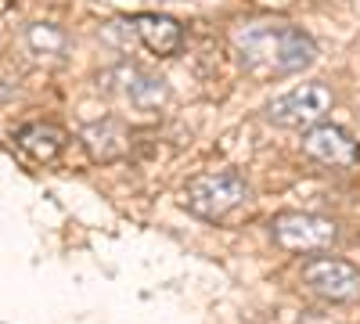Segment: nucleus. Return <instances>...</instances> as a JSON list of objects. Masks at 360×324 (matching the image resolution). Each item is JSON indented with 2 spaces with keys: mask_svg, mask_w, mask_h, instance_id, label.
Here are the masks:
<instances>
[{
  "mask_svg": "<svg viewBox=\"0 0 360 324\" xmlns=\"http://www.w3.org/2000/svg\"><path fill=\"white\" fill-rule=\"evenodd\" d=\"M234 47L252 76H292L317 62V44L288 22H256L238 29Z\"/></svg>",
  "mask_w": 360,
  "mask_h": 324,
  "instance_id": "obj_1",
  "label": "nucleus"
},
{
  "mask_svg": "<svg viewBox=\"0 0 360 324\" xmlns=\"http://www.w3.org/2000/svg\"><path fill=\"white\" fill-rule=\"evenodd\" d=\"M303 152L324 166H353L360 159V144L342 130V127H332V123H317L307 130L303 137Z\"/></svg>",
  "mask_w": 360,
  "mask_h": 324,
  "instance_id": "obj_7",
  "label": "nucleus"
},
{
  "mask_svg": "<svg viewBox=\"0 0 360 324\" xmlns=\"http://www.w3.org/2000/svg\"><path fill=\"white\" fill-rule=\"evenodd\" d=\"M328 108H332V91L324 83H299L288 94L266 105V119L281 130H303V127H317L328 115Z\"/></svg>",
  "mask_w": 360,
  "mask_h": 324,
  "instance_id": "obj_3",
  "label": "nucleus"
},
{
  "mask_svg": "<svg viewBox=\"0 0 360 324\" xmlns=\"http://www.w3.org/2000/svg\"><path fill=\"white\" fill-rule=\"evenodd\" d=\"M184 209L198 220L209 223H227L238 209H245L252 202V188L242 173L234 169H217V173H202L184 188Z\"/></svg>",
  "mask_w": 360,
  "mask_h": 324,
  "instance_id": "obj_2",
  "label": "nucleus"
},
{
  "mask_svg": "<svg viewBox=\"0 0 360 324\" xmlns=\"http://www.w3.org/2000/svg\"><path fill=\"white\" fill-rule=\"evenodd\" d=\"M105 79H108V86H112L119 98L130 101V105L141 108V112H152V108H159V105L169 98L166 79L144 72V69H137V65H119V69L108 72Z\"/></svg>",
  "mask_w": 360,
  "mask_h": 324,
  "instance_id": "obj_6",
  "label": "nucleus"
},
{
  "mask_svg": "<svg viewBox=\"0 0 360 324\" xmlns=\"http://www.w3.org/2000/svg\"><path fill=\"white\" fill-rule=\"evenodd\" d=\"M65 141H69L65 130L54 127V123H25L18 130V148L29 152L37 162L58 159V155H62V148H65Z\"/></svg>",
  "mask_w": 360,
  "mask_h": 324,
  "instance_id": "obj_9",
  "label": "nucleus"
},
{
  "mask_svg": "<svg viewBox=\"0 0 360 324\" xmlns=\"http://www.w3.org/2000/svg\"><path fill=\"white\" fill-rule=\"evenodd\" d=\"M25 40H29V47H33L37 54H62V51H65V33H62L58 25H51V22L29 25Z\"/></svg>",
  "mask_w": 360,
  "mask_h": 324,
  "instance_id": "obj_11",
  "label": "nucleus"
},
{
  "mask_svg": "<svg viewBox=\"0 0 360 324\" xmlns=\"http://www.w3.org/2000/svg\"><path fill=\"white\" fill-rule=\"evenodd\" d=\"M83 141H86V148L94 152L98 159H119L127 152V130L123 123H115V119H101L94 127H86L83 130Z\"/></svg>",
  "mask_w": 360,
  "mask_h": 324,
  "instance_id": "obj_10",
  "label": "nucleus"
},
{
  "mask_svg": "<svg viewBox=\"0 0 360 324\" xmlns=\"http://www.w3.org/2000/svg\"><path fill=\"white\" fill-rule=\"evenodd\" d=\"M303 281L310 292H317L321 299L346 303L360 296V267H353L349 259L339 256H317L303 263Z\"/></svg>",
  "mask_w": 360,
  "mask_h": 324,
  "instance_id": "obj_5",
  "label": "nucleus"
},
{
  "mask_svg": "<svg viewBox=\"0 0 360 324\" xmlns=\"http://www.w3.org/2000/svg\"><path fill=\"white\" fill-rule=\"evenodd\" d=\"M130 33L144 44V51H152L159 58H173L184 44V29L180 22H173L169 15H155V11H144L130 18Z\"/></svg>",
  "mask_w": 360,
  "mask_h": 324,
  "instance_id": "obj_8",
  "label": "nucleus"
},
{
  "mask_svg": "<svg viewBox=\"0 0 360 324\" xmlns=\"http://www.w3.org/2000/svg\"><path fill=\"white\" fill-rule=\"evenodd\" d=\"M270 238L288 252H317L335 245L339 223L317 213H278L270 220Z\"/></svg>",
  "mask_w": 360,
  "mask_h": 324,
  "instance_id": "obj_4",
  "label": "nucleus"
}]
</instances>
